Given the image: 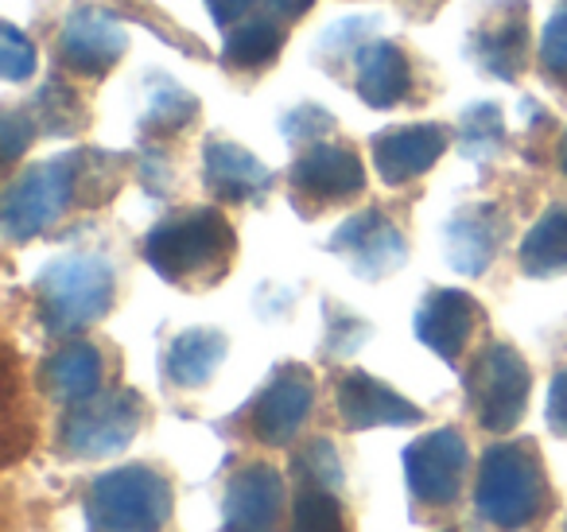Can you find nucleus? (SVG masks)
<instances>
[{
    "label": "nucleus",
    "mask_w": 567,
    "mask_h": 532,
    "mask_svg": "<svg viewBox=\"0 0 567 532\" xmlns=\"http://www.w3.org/2000/svg\"><path fill=\"white\" fill-rule=\"evenodd\" d=\"M35 71V43L17 24L0 28V74L9 82H28Z\"/></svg>",
    "instance_id": "nucleus-32"
},
{
    "label": "nucleus",
    "mask_w": 567,
    "mask_h": 532,
    "mask_svg": "<svg viewBox=\"0 0 567 532\" xmlns=\"http://www.w3.org/2000/svg\"><path fill=\"white\" fill-rule=\"evenodd\" d=\"M323 315H327V342H323L327 358H350V354L370 338V323L350 315L347 307H334L331 299H327Z\"/></svg>",
    "instance_id": "nucleus-30"
},
{
    "label": "nucleus",
    "mask_w": 567,
    "mask_h": 532,
    "mask_svg": "<svg viewBox=\"0 0 567 532\" xmlns=\"http://www.w3.org/2000/svg\"><path fill=\"white\" fill-rule=\"evenodd\" d=\"M540 66L548 79H556L567 86V9H559L556 17L548 20V28H544Z\"/></svg>",
    "instance_id": "nucleus-33"
},
{
    "label": "nucleus",
    "mask_w": 567,
    "mask_h": 532,
    "mask_svg": "<svg viewBox=\"0 0 567 532\" xmlns=\"http://www.w3.org/2000/svg\"><path fill=\"white\" fill-rule=\"evenodd\" d=\"M378 17H347L339 20V24H331L323 32V40H319L316 55L319 63H334V59H354L358 51L365 48V43L378 40Z\"/></svg>",
    "instance_id": "nucleus-29"
},
{
    "label": "nucleus",
    "mask_w": 567,
    "mask_h": 532,
    "mask_svg": "<svg viewBox=\"0 0 567 532\" xmlns=\"http://www.w3.org/2000/svg\"><path fill=\"white\" fill-rule=\"evenodd\" d=\"M28 113H32V121L48 136H79L82 129L90 125L86 102L79 98V90L66 86V82H59V79L43 82V86L35 90Z\"/></svg>",
    "instance_id": "nucleus-27"
},
{
    "label": "nucleus",
    "mask_w": 567,
    "mask_h": 532,
    "mask_svg": "<svg viewBox=\"0 0 567 532\" xmlns=\"http://www.w3.org/2000/svg\"><path fill=\"white\" fill-rule=\"evenodd\" d=\"M280 136L292 149H303V144H319L323 136L334 133V117L323 110V105H296V110H288L280 121Z\"/></svg>",
    "instance_id": "nucleus-31"
},
{
    "label": "nucleus",
    "mask_w": 567,
    "mask_h": 532,
    "mask_svg": "<svg viewBox=\"0 0 567 532\" xmlns=\"http://www.w3.org/2000/svg\"><path fill=\"white\" fill-rule=\"evenodd\" d=\"M533 369L513 342H486L463 374V400L471 420L489 436H509L528 412Z\"/></svg>",
    "instance_id": "nucleus-7"
},
{
    "label": "nucleus",
    "mask_w": 567,
    "mask_h": 532,
    "mask_svg": "<svg viewBox=\"0 0 567 532\" xmlns=\"http://www.w3.org/2000/svg\"><path fill=\"white\" fill-rule=\"evenodd\" d=\"M443 532H458V529H443Z\"/></svg>",
    "instance_id": "nucleus-39"
},
{
    "label": "nucleus",
    "mask_w": 567,
    "mask_h": 532,
    "mask_svg": "<svg viewBox=\"0 0 567 532\" xmlns=\"http://www.w3.org/2000/svg\"><path fill=\"white\" fill-rule=\"evenodd\" d=\"M482 327H486L482 304L471 291H458V288H432L424 296V304H420L416 319H412V330H416L420 342L451 369H458L466 346H471V338Z\"/></svg>",
    "instance_id": "nucleus-15"
},
{
    "label": "nucleus",
    "mask_w": 567,
    "mask_h": 532,
    "mask_svg": "<svg viewBox=\"0 0 567 532\" xmlns=\"http://www.w3.org/2000/svg\"><path fill=\"white\" fill-rule=\"evenodd\" d=\"M334 412L342 431H370V428H416L424 423V408L412 405L385 381H378L365 369H342L334 377Z\"/></svg>",
    "instance_id": "nucleus-14"
},
{
    "label": "nucleus",
    "mask_w": 567,
    "mask_h": 532,
    "mask_svg": "<svg viewBox=\"0 0 567 532\" xmlns=\"http://www.w3.org/2000/svg\"><path fill=\"white\" fill-rule=\"evenodd\" d=\"M110 361L94 338H66L55 354L40 366V389L63 408L82 405L105 389Z\"/></svg>",
    "instance_id": "nucleus-20"
},
{
    "label": "nucleus",
    "mask_w": 567,
    "mask_h": 532,
    "mask_svg": "<svg viewBox=\"0 0 567 532\" xmlns=\"http://www.w3.org/2000/svg\"><path fill=\"white\" fill-rule=\"evenodd\" d=\"M505 141V117L494 102H474L458 113V152L471 164H489L502 152Z\"/></svg>",
    "instance_id": "nucleus-28"
},
{
    "label": "nucleus",
    "mask_w": 567,
    "mask_h": 532,
    "mask_svg": "<svg viewBox=\"0 0 567 532\" xmlns=\"http://www.w3.org/2000/svg\"><path fill=\"white\" fill-rule=\"evenodd\" d=\"M32 136H35V121L32 117L4 113V121H0V149H4V160L24 156V149H32Z\"/></svg>",
    "instance_id": "nucleus-34"
},
{
    "label": "nucleus",
    "mask_w": 567,
    "mask_h": 532,
    "mask_svg": "<svg viewBox=\"0 0 567 532\" xmlns=\"http://www.w3.org/2000/svg\"><path fill=\"white\" fill-rule=\"evenodd\" d=\"M559 532H567V521H564V529H559Z\"/></svg>",
    "instance_id": "nucleus-40"
},
{
    "label": "nucleus",
    "mask_w": 567,
    "mask_h": 532,
    "mask_svg": "<svg viewBox=\"0 0 567 532\" xmlns=\"http://www.w3.org/2000/svg\"><path fill=\"white\" fill-rule=\"evenodd\" d=\"M296 493H292V524L288 532H358L354 513L342 498L339 478L311 474V470H292Z\"/></svg>",
    "instance_id": "nucleus-22"
},
{
    "label": "nucleus",
    "mask_w": 567,
    "mask_h": 532,
    "mask_svg": "<svg viewBox=\"0 0 567 532\" xmlns=\"http://www.w3.org/2000/svg\"><path fill=\"white\" fill-rule=\"evenodd\" d=\"M505 242V218L494 203L463 206L443 226V249L455 273L463 276H486L494 257L502 253Z\"/></svg>",
    "instance_id": "nucleus-19"
},
{
    "label": "nucleus",
    "mask_w": 567,
    "mask_h": 532,
    "mask_svg": "<svg viewBox=\"0 0 567 532\" xmlns=\"http://www.w3.org/2000/svg\"><path fill=\"white\" fill-rule=\"evenodd\" d=\"M125 160L110 152L74 149L20 172L4 191L0 229L12 245H24L55 229L74 206H105L121 183Z\"/></svg>",
    "instance_id": "nucleus-1"
},
{
    "label": "nucleus",
    "mask_w": 567,
    "mask_h": 532,
    "mask_svg": "<svg viewBox=\"0 0 567 532\" xmlns=\"http://www.w3.org/2000/svg\"><path fill=\"white\" fill-rule=\"evenodd\" d=\"M148 268L183 291H210L229 276L237 260V229L218 206L172 211L144 234Z\"/></svg>",
    "instance_id": "nucleus-2"
},
{
    "label": "nucleus",
    "mask_w": 567,
    "mask_h": 532,
    "mask_svg": "<svg viewBox=\"0 0 567 532\" xmlns=\"http://www.w3.org/2000/svg\"><path fill=\"white\" fill-rule=\"evenodd\" d=\"M373 172L389 187L427 175L447 152V129L443 125H393L373 136Z\"/></svg>",
    "instance_id": "nucleus-18"
},
{
    "label": "nucleus",
    "mask_w": 567,
    "mask_h": 532,
    "mask_svg": "<svg viewBox=\"0 0 567 532\" xmlns=\"http://www.w3.org/2000/svg\"><path fill=\"white\" fill-rule=\"evenodd\" d=\"M203 187L214 203L226 206H260L276 187V175L252 156L249 149L234 141H210L203 144Z\"/></svg>",
    "instance_id": "nucleus-17"
},
{
    "label": "nucleus",
    "mask_w": 567,
    "mask_h": 532,
    "mask_svg": "<svg viewBox=\"0 0 567 532\" xmlns=\"http://www.w3.org/2000/svg\"><path fill=\"white\" fill-rule=\"evenodd\" d=\"M35 319L48 335L66 338L102 323L117 304V268L102 253H66L32 284Z\"/></svg>",
    "instance_id": "nucleus-5"
},
{
    "label": "nucleus",
    "mask_w": 567,
    "mask_h": 532,
    "mask_svg": "<svg viewBox=\"0 0 567 532\" xmlns=\"http://www.w3.org/2000/svg\"><path fill=\"white\" fill-rule=\"evenodd\" d=\"M556 164H559V175L567 180V129H564V136H559V144H556Z\"/></svg>",
    "instance_id": "nucleus-38"
},
{
    "label": "nucleus",
    "mask_w": 567,
    "mask_h": 532,
    "mask_svg": "<svg viewBox=\"0 0 567 532\" xmlns=\"http://www.w3.org/2000/svg\"><path fill=\"white\" fill-rule=\"evenodd\" d=\"M548 428L551 436L567 439V366H559L551 374V385H548Z\"/></svg>",
    "instance_id": "nucleus-35"
},
{
    "label": "nucleus",
    "mask_w": 567,
    "mask_h": 532,
    "mask_svg": "<svg viewBox=\"0 0 567 532\" xmlns=\"http://www.w3.org/2000/svg\"><path fill=\"white\" fill-rule=\"evenodd\" d=\"M195 117H198V98L190 90H183L175 79H167V74H152L148 90H144V113H141L144 133H156V136L183 133Z\"/></svg>",
    "instance_id": "nucleus-25"
},
{
    "label": "nucleus",
    "mask_w": 567,
    "mask_h": 532,
    "mask_svg": "<svg viewBox=\"0 0 567 532\" xmlns=\"http://www.w3.org/2000/svg\"><path fill=\"white\" fill-rule=\"evenodd\" d=\"M466 59L497 82H517L528 66V4L502 0L466 35Z\"/></svg>",
    "instance_id": "nucleus-13"
},
{
    "label": "nucleus",
    "mask_w": 567,
    "mask_h": 532,
    "mask_svg": "<svg viewBox=\"0 0 567 532\" xmlns=\"http://www.w3.org/2000/svg\"><path fill=\"white\" fill-rule=\"evenodd\" d=\"M229 350L226 330L218 327H190L179 330L172 342L164 346V361H159V374L172 389L195 392L206 389L214 381V374L221 369Z\"/></svg>",
    "instance_id": "nucleus-21"
},
{
    "label": "nucleus",
    "mask_w": 567,
    "mask_h": 532,
    "mask_svg": "<svg viewBox=\"0 0 567 532\" xmlns=\"http://www.w3.org/2000/svg\"><path fill=\"white\" fill-rule=\"evenodd\" d=\"M128 51V32L113 12L82 4L63 20L59 32V59L82 79H105Z\"/></svg>",
    "instance_id": "nucleus-16"
},
{
    "label": "nucleus",
    "mask_w": 567,
    "mask_h": 532,
    "mask_svg": "<svg viewBox=\"0 0 567 532\" xmlns=\"http://www.w3.org/2000/svg\"><path fill=\"white\" fill-rule=\"evenodd\" d=\"M327 249L350 265L358 280H385L409 265V237L381 206L358 211L331 234Z\"/></svg>",
    "instance_id": "nucleus-12"
},
{
    "label": "nucleus",
    "mask_w": 567,
    "mask_h": 532,
    "mask_svg": "<svg viewBox=\"0 0 567 532\" xmlns=\"http://www.w3.org/2000/svg\"><path fill=\"white\" fill-rule=\"evenodd\" d=\"M520 273L533 280L567 276V203H551L520 242Z\"/></svg>",
    "instance_id": "nucleus-24"
},
{
    "label": "nucleus",
    "mask_w": 567,
    "mask_h": 532,
    "mask_svg": "<svg viewBox=\"0 0 567 532\" xmlns=\"http://www.w3.org/2000/svg\"><path fill=\"white\" fill-rule=\"evenodd\" d=\"M252 4H257V0H206V12H210V20L218 28H237L249 17Z\"/></svg>",
    "instance_id": "nucleus-36"
},
{
    "label": "nucleus",
    "mask_w": 567,
    "mask_h": 532,
    "mask_svg": "<svg viewBox=\"0 0 567 532\" xmlns=\"http://www.w3.org/2000/svg\"><path fill=\"white\" fill-rule=\"evenodd\" d=\"M148 400L136 389H102L97 397L71 405L59 420V454L71 462L110 459L141 436Z\"/></svg>",
    "instance_id": "nucleus-8"
},
{
    "label": "nucleus",
    "mask_w": 567,
    "mask_h": 532,
    "mask_svg": "<svg viewBox=\"0 0 567 532\" xmlns=\"http://www.w3.org/2000/svg\"><path fill=\"white\" fill-rule=\"evenodd\" d=\"M474 516L489 532H536L556 513V493L536 439H505L482 451Z\"/></svg>",
    "instance_id": "nucleus-3"
},
{
    "label": "nucleus",
    "mask_w": 567,
    "mask_h": 532,
    "mask_svg": "<svg viewBox=\"0 0 567 532\" xmlns=\"http://www.w3.org/2000/svg\"><path fill=\"white\" fill-rule=\"evenodd\" d=\"M284 48V28L272 17L260 20H241L237 28H229L226 48H221V63L229 71H265Z\"/></svg>",
    "instance_id": "nucleus-26"
},
{
    "label": "nucleus",
    "mask_w": 567,
    "mask_h": 532,
    "mask_svg": "<svg viewBox=\"0 0 567 532\" xmlns=\"http://www.w3.org/2000/svg\"><path fill=\"white\" fill-rule=\"evenodd\" d=\"M365 191V164L350 144H308L288 167V198L300 218H319L334 206L354 203Z\"/></svg>",
    "instance_id": "nucleus-10"
},
{
    "label": "nucleus",
    "mask_w": 567,
    "mask_h": 532,
    "mask_svg": "<svg viewBox=\"0 0 567 532\" xmlns=\"http://www.w3.org/2000/svg\"><path fill=\"white\" fill-rule=\"evenodd\" d=\"M90 532H175V478L156 462H125L82 493Z\"/></svg>",
    "instance_id": "nucleus-4"
},
{
    "label": "nucleus",
    "mask_w": 567,
    "mask_h": 532,
    "mask_svg": "<svg viewBox=\"0 0 567 532\" xmlns=\"http://www.w3.org/2000/svg\"><path fill=\"white\" fill-rule=\"evenodd\" d=\"M311 408H316V374L300 361H284L260 385L257 397L234 416V428H241L252 443L280 451L303 431Z\"/></svg>",
    "instance_id": "nucleus-9"
},
{
    "label": "nucleus",
    "mask_w": 567,
    "mask_h": 532,
    "mask_svg": "<svg viewBox=\"0 0 567 532\" xmlns=\"http://www.w3.org/2000/svg\"><path fill=\"white\" fill-rule=\"evenodd\" d=\"M358 63V98L373 110H393L409 98L412 90V66L404 48L389 40H373L365 43L354 55Z\"/></svg>",
    "instance_id": "nucleus-23"
},
{
    "label": "nucleus",
    "mask_w": 567,
    "mask_h": 532,
    "mask_svg": "<svg viewBox=\"0 0 567 532\" xmlns=\"http://www.w3.org/2000/svg\"><path fill=\"white\" fill-rule=\"evenodd\" d=\"M265 4H268V12H272V17H280V20H300V17H308L316 0H265Z\"/></svg>",
    "instance_id": "nucleus-37"
},
{
    "label": "nucleus",
    "mask_w": 567,
    "mask_h": 532,
    "mask_svg": "<svg viewBox=\"0 0 567 532\" xmlns=\"http://www.w3.org/2000/svg\"><path fill=\"white\" fill-rule=\"evenodd\" d=\"M409 513L416 524L458 509L471 478V443L458 428H435L401 451Z\"/></svg>",
    "instance_id": "nucleus-6"
},
{
    "label": "nucleus",
    "mask_w": 567,
    "mask_h": 532,
    "mask_svg": "<svg viewBox=\"0 0 567 532\" xmlns=\"http://www.w3.org/2000/svg\"><path fill=\"white\" fill-rule=\"evenodd\" d=\"M288 478L265 459H245L221 485L218 532H288Z\"/></svg>",
    "instance_id": "nucleus-11"
}]
</instances>
